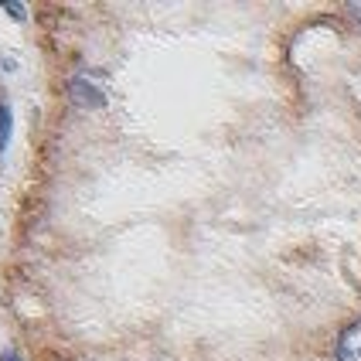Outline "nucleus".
<instances>
[{
  "label": "nucleus",
  "mask_w": 361,
  "mask_h": 361,
  "mask_svg": "<svg viewBox=\"0 0 361 361\" xmlns=\"http://www.w3.org/2000/svg\"><path fill=\"white\" fill-rule=\"evenodd\" d=\"M334 358L338 361H361V321H351L341 331V338L334 344Z\"/></svg>",
  "instance_id": "nucleus-1"
},
{
  "label": "nucleus",
  "mask_w": 361,
  "mask_h": 361,
  "mask_svg": "<svg viewBox=\"0 0 361 361\" xmlns=\"http://www.w3.org/2000/svg\"><path fill=\"white\" fill-rule=\"evenodd\" d=\"M7 137H11V109L0 102V154H4V147H7Z\"/></svg>",
  "instance_id": "nucleus-2"
},
{
  "label": "nucleus",
  "mask_w": 361,
  "mask_h": 361,
  "mask_svg": "<svg viewBox=\"0 0 361 361\" xmlns=\"http://www.w3.org/2000/svg\"><path fill=\"white\" fill-rule=\"evenodd\" d=\"M351 14H355V20L361 24V4H351Z\"/></svg>",
  "instance_id": "nucleus-3"
},
{
  "label": "nucleus",
  "mask_w": 361,
  "mask_h": 361,
  "mask_svg": "<svg viewBox=\"0 0 361 361\" xmlns=\"http://www.w3.org/2000/svg\"><path fill=\"white\" fill-rule=\"evenodd\" d=\"M0 361H20V358L14 355V351H4V358H0Z\"/></svg>",
  "instance_id": "nucleus-4"
}]
</instances>
